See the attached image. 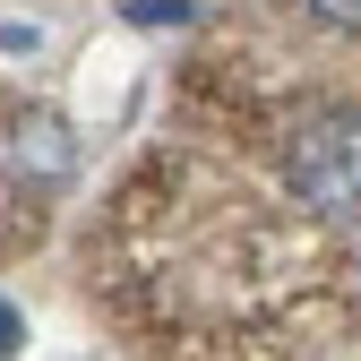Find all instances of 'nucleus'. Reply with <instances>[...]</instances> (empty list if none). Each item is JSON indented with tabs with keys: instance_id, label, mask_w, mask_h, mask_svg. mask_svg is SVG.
<instances>
[{
	"instance_id": "7ed1b4c3",
	"label": "nucleus",
	"mask_w": 361,
	"mask_h": 361,
	"mask_svg": "<svg viewBox=\"0 0 361 361\" xmlns=\"http://www.w3.org/2000/svg\"><path fill=\"white\" fill-rule=\"evenodd\" d=\"M310 18H319L327 35H361V0H301Z\"/></svg>"
},
{
	"instance_id": "39448f33",
	"label": "nucleus",
	"mask_w": 361,
	"mask_h": 361,
	"mask_svg": "<svg viewBox=\"0 0 361 361\" xmlns=\"http://www.w3.org/2000/svg\"><path fill=\"white\" fill-rule=\"evenodd\" d=\"M18 336H26V327H18V310L0 301V353H18Z\"/></svg>"
},
{
	"instance_id": "20e7f679",
	"label": "nucleus",
	"mask_w": 361,
	"mask_h": 361,
	"mask_svg": "<svg viewBox=\"0 0 361 361\" xmlns=\"http://www.w3.org/2000/svg\"><path fill=\"white\" fill-rule=\"evenodd\" d=\"M129 18H190V0H129Z\"/></svg>"
},
{
	"instance_id": "f03ea898",
	"label": "nucleus",
	"mask_w": 361,
	"mask_h": 361,
	"mask_svg": "<svg viewBox=\"0 0 361 361\" xmlns=\"http://www.w3.org/2000/svg\"><path fill=\"white\" fill-rule=\"evenodd\" d=\"M69 164H78L69 121H61V112H26V121H18V172H35V180H69Z\"/></svg>"
},
{
	"instance_id": "f257e3e1",
	"label": "nucleus",
	"mask_w": 361,
	"mask_h": 361,
	"mask_svg": "<svg viewBox=\"0 0 361 361\" xmlns=\"http://www.w3.org/2000/svg\"><path fill=\"white\" fill-rule=\"evenodd\" d=\"M284 190L327 224H361V104H310L284 129Z\"/></svg>"
}]
</instances>
